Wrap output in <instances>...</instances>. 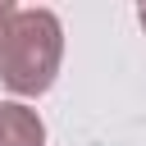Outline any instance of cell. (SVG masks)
I'll list each match as a JSON object with an SVG mask.
<instances>
[{
    "instance_id": "cell-2",
    "label": "cell",
    "mask_w": 146,
    "mask_h": 146,
    "mask_svg": "<svg viewBox=\"0 0 146 146\" xmlns=\"http://www.w3.org/2000/svg\"><path fill=\"white\" fill-rule=\"evenodd\" d=\"M46 128L27 105H0V146H41Z\"/></svg>"
},
{
    "instance_id": "cell-3",
    "label": "cell",
    "mask_w": 146,
    "mask_h": 146,
    "mask_svg": "<svg viewBox=\"0 0 146 146\" xmlns=\"http://www.w3.org/2000/svg\"><path fill=\"white\" fill-rule=\"evenodd\" d=\"M14 5H0V50H5V36H9V23H14Z\"/></svg>"
},
{
    "instance_id": "cell-1",
    "label": "cell",
    "mask_w": 146,
    "mask_h": 146,
    "mask_svg": "<svg viewBox=\"0 0 146 146\" xmlns=\"http://www.w3.org/2000/svg\"><path fill=\"white\" fill-rule=\"evenodd\" d=\"M59 68V18L50 9H18L0 50V78L18 96H41Z\"/></svg>"
},
{
    "instance_id": "cell-4",
    "label": "cell",
    "mask_w": 146,
    "mask_h": 146,
    "mask_svg": "<svg viewBox=\"0 0 146 146\" xmlns=\"http://www.w3.org/2000/svg\"><path fill=\"white\" fill-rule=\"evenodd\" d=\"M141 27H146V9H141Z\"/></svg>"
}]
</instances>
